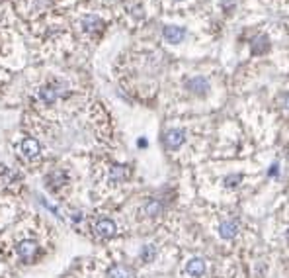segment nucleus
<instances>
[{"instance_id": "1", "label": "nucleus", "mask_w": 289, "mask_h": 278, "mask_svg": "<svg viewBox=\"0 0 289 278\" xmlns=\"http://www.w3.org/2000/svg\"><path fill=\"white\" fill-rule=\"evenodd\" d=\"M67 94H69V88L61 80H53V82H49V84H45V86H41L37 90V98L43 104H55L59 98H63Z\"/></svg>"}, {"instance_id": "2", "label": "nucleus", "mask_w": 289, "mask_h": 278, "mask_svg": "<svg viewBox=\"0 0 289 278\" xmlns=\"http://www.w3.org/2000/svg\"><path fill=\"white\" fill-rule=\"evenodd\" d=\"M163 141H164L166 149H170V151L180 149V147L186 143V131H184V129H178V127H172V129H168V131L164 133Z\"/></svg>"}, {"instance_id": "3", "label": "nucleus", "mask_w": 289, "mask_h": 278, "mask_svg": "<svg viewBox=\"0 0 289 278\" xmlns=\"http://www.w3.org/2000/svg\"><path fill=\"white\" fill-rule=\"evenodd\" d=\"M94 233H96L98 237H102V239H109V237H113V235L117 233V225H115L113 219L102 218V219L96 221V225H94Z\"/></svg>"}, {"instance_id": "4", "label": "nucleus", "mask_w": 289, "mask_h": 278, "mask_svg": "<svg viewBox=\"0 0 289 278\" xmlns=\"http://www.w3.org/2000/svg\"><path fill=\"white\" fill-rule=\"evenodd\" d=\"M16 251H18V257H20V258H24V260H32V258L37 255L39 245H37V241H34V239H24V241L18 243Z\"/></svg>"}, {"instance_id": "5", "label": "nucleus", "mask_w": 289, "mask_h": 278, "mask_svg": "<svg viewBox=\"0 0 289 278\" xmlns=\"http://www.w3.org/2000/svg\"><path fill=\"white\" fill-rule=\"evenodd\" d=\"M186 88H188L192 94H196V96H205L211 86H209V80H207L205 77H194V79H190V80L186 82Z\"/></svg>"}, {"instance_id": "6", "label": "nucleus", "mask_w": 289, "mask_h": 278, "mask_svg": "<svg viewBox=\"0 0 289 278\" xmlns=\"http://www.w3.org/2000/svg\"><path fill=\"white\" fill-rule=\"evenodd\" d=\"M20 151H22V155H24L26 159H36V157L39 155L41 147H39V141H37V139H34V137H26L24 141H22V145H20Z\"/></svg>"}, {"instance_id": "7", "label": "nucleus", "mask_w": 289, "mask_h": 278, "mask_svg": "<svg viewBox=\"0 0 289 278\" xmlns=\"http://www.w3.org/2000/svg\"><path fill=\"white\" fill-rule=\"evenodd\" d=\"M163 38L168 41V43H180L184 41L186 38V28H180V26H166L163 30Z\"/></svg>"}, {"instance_id": "8", "label": "nucleus", "mask_w": 289, "mask_h": 278, "mask_svg": "<svg viewBox=\"0 0 289 278\" xmlns=\"http://www.w3.org/2000/svg\"><path fill=\"white\" fill-rule=\"evenodd\" d=\"M65 182H67V175L63 171H53V173H49L45 177V184H47L49 190H59Z\"/></svg>"}, {"instance_id": "9", "label": "nucleus", "mask_w": 289, "mask_h": 278, "mask_svg": "<svg viewBox=\"0 0 289 278\" xmlns=\"http://www.w3.org/2000/svg\"><path fill=\"white\" fill-rule=\"evenodd\" d=\"M236 233H238V221L236 219H227V221L219 223V235L223 239H233V237H236Z\"/></svg>"}, {"instance_id": "10", "label": "nucleus", "mask_w": 289, "mask_h": 278, "mask_svg": "<svg viewBox=\"0 0 289 278\" xmlns=\"http://www.w3.org/2000/svg\"><path fill=\"white\" fill-rule=\"evenodd\" d=\"M186 272L190 276H203L205 274V260L199 258V257H192L186 262Z\"/></svg>"}, {"instance_id": "11", "label": "nucleus", "mask_w": 289, "mask_h": 278, "mask_svg": "<svg viewBox=\"0 0 289 278\" xmlns=\"http://www.w3.org/2000/svg\"><path fill=\"white\" fill-rule=\"evenodd\" d=\"M108 278H135V272L125 264H113L106 272Z\"/></svg>"}, {"instance_id": "12", "label": "nucleus", "mask_w": 289, "mask_h": 278, "mask_svg": "<svg viewBox=\"0 0 289 278\" xmlns=\"http://www.w3.org/2000/svg\"><path fill=\"white\" fill-rule=\"evenodd\" d=\"M102 26H104L102 20L98 16H94V14H88V16L82 18V30L88 32V34H94V32L102 30Z\"/></svg>"}, {"instance_id": "13", "label": "nucleus", "mask_w": 289, "mask_h": 278, "mask_svg": "<svg viewBox=\"0 0 289 278\" xmlns=\"http://www.w3.org/2000/svg\"><path fill=\"white\" fill-rule=\"evenodd\" d=\"M127 177H129V171L125 165H113L109 169V180L111 182H123Z\"/></svg>"}, {"instance_id": "14", "label": "nucleus", "mask_w": 289, "mask_h": 278, "mask_svg": "<svg viewBox=\"0 0 289 278\" xmlns=\"http://www.w3.org/2000/svg\"><path fill=\"white\" fill-rule=\"evenodd\" d=\"M144 214L147 216H151V218H155V216H161L163 214V210H164V204L161 202V200H157V198H153V200H149L147 204H144Z\"/></svg>"}, {"instance_id": "15", "label": "nucleus", "mask_w": 289, "mask_h": 278, "mask_svg": "<svg viewBox=\"0 0 289 278\" xmlns=\"http://www.w3.org/2000/svg\"><path fill=\"white\" fill-rule=\"evenodd\" d=\"M270 49V40H268V36H260V38H256L254 41H252V53L254 55H262V53H266Z\"/></svg>"}, {"instance_id": "16", "label": "nucleus", "mask_w": 289, "mask_h": 278, "mask_svg": "<svg viewBox=\"0 0 289 278\" xmlns=\"http://www.w3.org/2000/svg\"><path fill=\"white\" fill-rule=\"evenodd\" d=\"M157 255H159V251H157L155 245H143V249L139 253V257H141L143 262H153L157 258Z\"/></svg>"}, {"instance_id": "17", "label": "nucleus", "mask_w": 289, "mask_h": 278, "mask_svg": "<svg viewBox=\"0 0 289 278\" xmlns=\"http://www.w3.org/2000/svg\"><path fill=\"white\" fill-rule=\"evenodd\" d=\"M242 180V177L240 175H231V177H227L223 182H225V186L227 188H235V186H238V182Z\"/></svg>"}, {"instance_id": "18", "label": "nucleus", "mask_w": 289, "mask_h": 278, "mask_svg": "<svg viewBox=\"0 0 289 278\" xmlns=\"http://www.w3.org/2000/svg\"><path fill=\"white\" fill-rule=\"evenodd\" d=\"M279 173V169H277V165H271V169H270V175L273 177V175H277Z\"/></svg>"}, {"instance_id": "19", "label": "nucleus", "mask_w": 289, "mask_h": 278, "mask_svg": "<svg viewBox=\"0 0 289 278\" xmlns=\"http://www.w3.org/2000/svg\"><path fill=\"white\" fill-rule=\"evenodd\" d=\"M285 108H287V110H289V94H287V96H285Z\"/></svg>"}, {"instance_id": "20", "label": "nucleus", "mask_w": 289, "mask_h": 278, "mask_svg": "<svg viewBox=\"0 0 289 278\" xmlns=\"http://www.w3.org/2000/svg\"><path fill=\"white\" fill-rule=\"evenodd\" d=\"M285 237H287V241H289V229H287V233H285Z\"/></svg>"}]
</instances>
